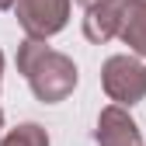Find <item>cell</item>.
<instances>
[{
    "mask_svg": "<svg viewBox=\"0 0 146 146\" xmlns=\"http://www.w3.org/2000/svg\"><path fill=\"white\" fill-rule=\"evenodd\" d=\"M17 70L25 73L28 87L35 90V98L45 104L66 101L77 87V66L70 56L52 52L45 38H25L17 45Z\"/></svg>",
    "mask_w": 146,
    "mask_h": 146,
    "instance_id": "cell-1",
    "label": "cell"
},
{
    "mask_svg": "<svg viewBox=\"0 0 146 146\" xmlns=\"http://www.w3.org/2000/svg\"><path fill=\"white\" fill-rule=\"evenodd\" d=\"M104 94L115 104H139L146 98V66L132 56H111L101 70Z\"/></svg>",
    "mask_w": 146,
    "mask_h": 146,
    "instance_id": "cell-2",
    "label": "cell"
},
{
    "mask_svg": "<svg viewBox=\"0 0 146 146\" xmlns=\"http://www.w3.org/2000/svg\"><path fill=\"white\" fill-rule=\"evenodd\" d=\"M14 11L28 38H49L70 21V0H14Z\"/></svg>",
    "mask_w": 146,
    "mask_h": 146,
    "instance_id": "cell-3",
    "label": "cell"
},
{
    "mask_svg": "<svg viewBox=\"0 0 146 146\" xmlns=\"http://www.w3.org/2000/svg\"><path fill=\"white\" fill-rule=\"evenodd\" d=\"M94 143L98 146H143V136H139V125L122 111V104H108L98 118Z\"/></svg>",
    "mask_w": 146,
    "mask_h": 146,
    "instance_id": "cell-4",
    "label": "cell"
},
{
    "mask_svg": "<svg viewBox=\"0 0 146 146\" xmlns=\"http://www.w3.org/2000/svg\"><path fill=\"white\" fill-rule=\"evenodd\" d=\"M122 11H125V4H98V7H87L84 35L94 45L111 42L115 35H118V28H122Z\"/></svg>",
    "mask_w": 146,
    "mask_h": 146,
    "instance_id": "cell-5",
    "label": "cell"
},
{
    "mask_svg": "<svg viewBox=\"0 0 146 146\" xmlns=\"http://www.w3.org/2000/svg\"><path fill=\"white\" fill-rule=\"evenodd\" d=\"M122 42L132 45L139 56H146V0H129L122 11Z\"/></svg>",
    "mask_w": 146,
    "mask_h": 146,
    "instance_id": "cell-6",
    "label": "cell"
},
{
    "mask_svg": "<svg viewBox=\"0 0 146 146\" xmlns=\"http://www.w3.org/2000/svg\"><path fill=\"white\" fill-rule=\"evenodd\" d=\"M0 146H49V132L35 122H25L0 139Z\"/></svg>",
    "mask_w": 146,
    "mask_h": 146,
    "instance_id": "cell-7",
    "label": "cell"
},
{
    "mask_svg": "<svg viewBox=\"0 0 146 146\" xmlns=\"http://www.w3.org/2000/svg\"><path fill=\"white\" fill-rule=\"evenodd\" d=\"M77 4L87 11V7H98V4H129V0H77Z\"/></svg>",
    "mask_w": 146,
    "mask_h": 146,
    "instance_id": "cell-8",
    "label": "cell"
},
{
    "mask_svg": "<svg viewBox=\"0 0 146 146\" xmlns=\"http://www.w3.org/2000/svg\"><path fill=\"white\" fill-rule=\"evenodd\" d=\"M14 7V0H0V11H11Z\"/></svg>",
    "mask_w": 146,
    "mask_h": 146,
    "instance_id": "cell-9",
    "label": "cell"
},
{
    "mask_svg": "<svg viewBox=\"0 0 146 146\" xmlns=\"http://www.w3.org/2000/svg\"><path fill=\"white\" fill-rule=\"evenodd\" d=\"M0 77H4V52H0Z\"/></svg>",
    "mask_w": 146,
    "mask_h": 146,
    "instance_id": "cell-10",
    "label": "cell"
},
{
    "mask_svg": "<svg viewBox=\"0 0 146 146\" xmlns=\"http://www.w3.org/2000/svg\"><path fill=\"white\" fill-rule=\"evenodd\" d=\"M0 129H4V111H0Z\"/></svg>",
    "mask_w": 146,
    "mask_h": 146,
    "instance_id": "cell-11",
    "label": "cell"
}]
</instances>
